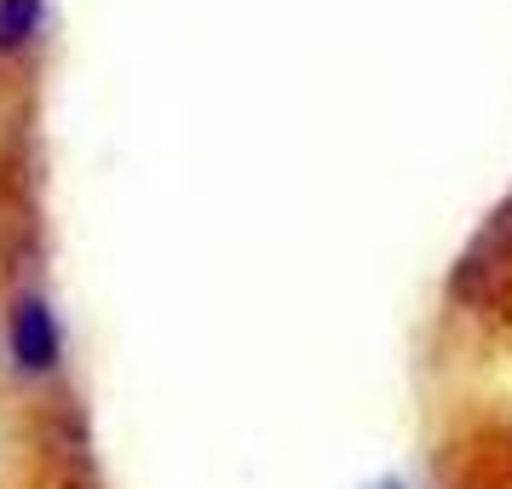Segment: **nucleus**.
<instances>
[{
  "instance_id": "f03ea898",
  "label": "nucleus",
  "mask_w": 512,
  "mask_h": 489,
  "mask_svg": "<svg viewBox=\"0 0 512 489\" xmlns=\"http://www.w3.org/2000/svg\"><path fill=\"white\" fill-rule=\"evenodd\" d=\"M47 24V0H0V52L29 47Z\"/></svg>"
},
{
  "instance_id": "f257e3e1",
  "label": "nucleus",
  "mask_w": 512,
  "mask_h": 489,
  "mask_svg": "<svg viewBox=\"0 0 512 489\" xmlns=\"http://www.w3.org/2000/svg\"><path fill=\"white\" fill-rule=\"evenodd\" d=\"M6 346H12V363L24 374H52L58 357H64V340H58V317L41 294H24V300L6 311Z\"/></svg>"
}]
</instances>
